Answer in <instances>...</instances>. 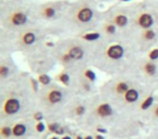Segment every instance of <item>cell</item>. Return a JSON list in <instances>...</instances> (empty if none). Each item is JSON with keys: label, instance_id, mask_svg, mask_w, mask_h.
I'll return each mask as SVG.
<instances>
[{"label": "cell", "instance_id": "1", "mask_svg": "<svg viewBox=\"0 0 158 139\" xmlns=\"http://www.w3.org/2000/svg\"><path fill=\"white\" fill-rule=\"evenodd\" d=\"M19 110H20V102L16 99H9L3 106V111L8 115L15 114Z\"/></svg>", "mask_w": 158, "mask_h": 139}, {"label": "cell", "instance_id": "2", "mask_svg": "<svg viewBox=\"0 0 158 139\" xmlns=\"http://www.w3.org/2000/svg\"><path fill=\"white\" fill-rule=\"evenodd\" d=\"M107 54L110 59L118 60L123 55V49L121 48L120 46H118V45H115V46H112L110 49H108Z\"/></svg>", "mask_w": 158, "mask_h": 139}, {"label": "cell", "instance_id": "3", "mask_svg": "<svg viewBox=\"0 0 158 139\" xmlns=\"http://www.w3.org/2000/svg\"><path fill=\"white\" fill-rule=\"evenodd\" d=\"M97 114L99 115L100 117H103V119L104 117H108L113 114V109L110 108V104L103 103L97 108Z\"/></svg>", "mask_w": 158, "mask_h": 139}, {"label": "cell", "instance_id": "4", "mask_svg": "<svg viewBox=\"0 0 158 139\" xmlns=\"http://www.w3.org/2000/svg\"><path fill=\"white\" fill-rule=\"evenodd\" d=\"M77 16H78V20L80 21V22H84V23L89 22V21L91 20V18H92V11H91L89 8H82V9L78 12Z\"/></svg>", "mask_w": 158, "mask_h": 139}, {"label": "cell", "instance_id": "5", "mask_svg": "<svg viewBox=\"0 0 158 139\" xmlns=\"http://www.w3.org/2000/svg\"><path fill=\"white\" fill-rule=\"evenodd\" d=\"M153 18H152L151 14H142V15L140 16V19H139V24H140L141 27H143V28H148V27H151L152 25H153Z\"/></svg>", "mask_w": 158, "mask_h": 139}, {"label": "cell", "instance_id": "6", "mask_svg": "<svg viewBox=\"0 0 158 139\" xmlns=\"http://www.w3.org/2000/svg\"><path fill=\"white\" fill-rule=\"evenodd\" d=\"M67 54L69 55V58L72 60H79L81 59L82 55H84V51H82L81 48H79V47H73V48L69 49Z\"/></svg>", "mask_w": 158, "mask_h": 139}, {"label": "cell", "instance_id": "7", "mask_svg": "<svg viewBox=\"0 0 158 139\" xmlns=\"http://www.w3.org/2000/svg\"><path fill=\"white\" fill-rule=\"evenodd\" d=\"M27 20V16L25 13L22 12H18V13H14L12 15V23L14 25H23Z\"/></svg>", "mask_w": 158, "mask_h": 139}, {"label": "cell", "instance_id": "8", "mask_svg": "<svg viewBox=\"0 0 158 139\" xmlns=\"http://www.w3.org/2000/svg\"><path fill=\"white\" fill-rule=\"evenodd\" d=\"M12 134H13V136L15 137H21V136H24L25 134H26V126L24 125V124H15L14 125V127L12 128Z\"/></svg>", "mask_w": 158, "mask_h": 139}, {"label": "cell", "instance_id": "9", "mask_svg": "<svg viewBox=\"0 0 158 139\" xmlns=\"http://www.w3.org/2000/svg\"><path fill=\"white\" fill-rule=\"evenodd\" d=\"M139 98V93L135 89H129L125 93V99L127 102H135Z\"/></svg>", "mask_w": 158, "mask_h": 139}, {"label": "cell", "instance_id": "10", "mask_svg": "<svg viewBox=\"0 0 158 139\" xmlns=\"http://www.w3.org/2000/svg\"><path fill=\"white\" fill-rule=\"evenodd\" d=\"M62 100V93L59 90H52L49 93V101L51 103H57Z\"/></svg>", "mask_w": 158, "mask_h": 139}, {"label": "cell", "instance_id": "11", "mask_svg": "<svg viewBox=\"0 0 158 139\" xmlns=\"http://www.w3.org/2000/svg\"><path fill=\"white\" fill-rule=\"evenodd\" d=\"M114 23L116 25H118V26H125L128 23V19L126 15L119 14V15H116V18H115V20H114Z\"/></svg>", "mask_w": 158, "mask_h": 139}, {"label": "cell", "instance_id": "12", "mask_svg": "<svg viewBox=\"0 0 158 139\" xmlns=\"http://www.w3.org/2000/svg\"><path fill=\"white\" fill-rule=\"evenodd\" d=\"M0 134H1L2 138H9L12 134V129L10 127H8V126H2L1 130H0Z\"/></svg>", "mask_w": 158, "mask_h": 139}, {"label": "cell", "instance_id": "13", "mask_svg": "<svg viewBox=\"0 0 158 139\" xmlns=\"http://www.w3.org/2000/svg\"><path fill=\"white\" fill-rule=\"evenodd\" d=\"M23 41L26 45H31L35 41V35H34L33 33H27L26 35H24V37H23Z\"/></svg>", "mask_w": 158, "mask_h": 139}, {"label": "cell", "instance_id": "14", "mask_svg": "<svg viewBox=\"0 0 158 139\" xmlns=\"http://www.w3.org/2000/svg\"><path fill=\"white\" fill-rule=\"evenodd\" d=\"M54 14H55V10L51 7L44 8V11H42V15H44V18H52Z\"/></svg>", "mask_w": 158, "mask_h": 139}, {"label": "cell", "instance_id": "15", "mask_svg": "<svg viewBox=\"0 0 158 139\" xmlns=\"http://www.w3.org/2000/svg\"><path fill=\"white\" fill-rule=\"evenodd\" d=\"M145 71L148 75H154L156 73V65H154L153 63H147L145 65Z\"/></svg>", "mask_w": 158, "mask_h": 139}, {"label": "cell", "instance_id": "16", "mask_svg": "<svg viewBox=\"0 0 158 139\" xmlns=\"http://www.w3.org/2000/svg\"><path fill=\"white\" fill-rule=\"evenodd\" d=\"M104 29H105V33L106 34H114L115 31H116V28H115V26L113 24H106L105 26H104Z\"/></svg>", "mask_w": 158, "mask_h": 139}, {"label": "cell", "instance_id": "17", "mask_svg": "<svg viewBox=\"0 0 158 139\" xmlns=\"http://www.w3.org/2000/svg\"><path fill=\"white\" fill-rule=\"evenodd\" d=\"M84 38L86 40H90V41H92V40H95V39H98V38H99V34H95V33L87 34V35L84 36Z\"/></svg>", "mask_w": 158, "mask_h": 139}, {"label": "cell", "instance_id": "18", "mask_svg": "<svg viewBox=\"0 0 158 139\" xmlns=\"http://www.w3.org/2000/svg\"><path fill=\"white\" fill-rule=\"evenodd\" d=\"M8 74H9V68L7 66L2 65L0 67V75H1V77H7Z\"/></svg>", "mask_w": 158, "mask_h": 139}, {"label": "cell", "instance_id": "19", "mask_svg": "<svg viewBox=\"0 0 158 139\" xmlns=\"http://www.w3.org/2000/svg\"><path fill=\"white\" fill-rule=\"evenodd\" d=\"M60 80L65 85H67L68 82H69V76L67 74H62V75H60Z\"/></svg>", "mask_w": 158, "mask_h": 139}, {"label": "cell", "instance_id": "20", "mask_svg": "<svg viewBox=\"0 0 158 139\" xmlns=\"http://www.w3.org/2000/svg\"><path fill=\"white\" fill-rule=\"evenodd\" d=\"M39 80H40V82H41V84H44V85H48L49 83H50V78L47 75H41Z\"/></svg>", "mask_w": 158, "mask_h": 139}, {"label": "cell", "instance_id": "21", "mask_svg": "<svg viewBox=\"0 0 158 139\" xmlns=\"http://www.w3.org/2000/svg\"><path fill=\"white\" fill-rule=\"evenodd\" d=\"M152 102H153V98H152V97H149L148 99H147V100H145V101H144V103L142 104V109H147V108H148V106L152 104Z\"/></svg>", "mask_w": 158, "mask_h": 139}, {"label": "cell", "instance_id": "22", "mask_svg": "<svg viewBox=\"0 0 158 139\" xmlns=\"http://www.w3.org/2000/svg\"><path fill=\"white\" fill-rule=\"evenodd\" d=\"M149 58H151V60L158 59V49H155V50L152 51V52L149 53Z\"/></svg>", "mask_w": 158, "mask_h": 139}, {"label": "cell", "instance_id": "23", "mask_svg": "<svg viewBox=\"0 0 158 139\" xmlns=\"http://www.w3.org/2000/svg\"><path fill=\"white\" fill-rule=\"evenodd\" d=\"M154 37H155V33L153 31H147L145 33V38H147V39H153Z\"/></svg>", "mask_w": 158, "mask_h": 139}, {"label": "cell", "instance_id": "24", "mask_svg": "<svg viewBox=\"0 0 158 139\" xmlns=\"http://www.w3.org/2000/svg\"><path fill=\"white\" fill-rule=\"evenodd\" d=\"M86 76L89 78V80H95L94 73H93V72H91V71H87L86 72Z\"/></svg>", "mask_w": 158, "mask_h": 139}, {"label": "cell", "instance_id": "25", "mask_svg": "<svg viewBox=\"0 0 158 139\" xmlns=\"http://www.w3.org/2000/svg\"><path fill=\"white\" fill-rule=\"evenodd\" d=\"M36 127H37V130H38V132H42V130L44 129V125L42 123H38Z\"/></svg>", "mask_w": 158, "mask_h": 139}, {"label": "cell", "instance_id": "26", "mask_svg": "<svg viewBox=\"0 0 158 139\" xmlns=\"http://www.w3.org/2000/svg\"><path fill=\"white\" fill-rule=\"evenodd\" d=\"M153 115H154V117H155V119H158V106H156V108L154 109Z\"/></svg>", "mask_w": 158, "mask_h": 139}, {"label": "cell", "instance_id": "27", "mask_svg": "<svg viewBox=\"0 0 158 139\" xmlns=\"http://www.w3.org/2000/svg\"><path fill=\"white\" fill-rule=\"evenodd\" d=\"M35 119H37V121H41V119H42V114H41V113H37V114H35Z\"/></svg>", "mask_w": 158, "mask_h": 139}, {"label": "cell", "instance_id": "28", "mask_svg": "<svg viewBox=\"0 0 158 139\" xmlns=\"http://www.w3.org/2000/svg\"><path fill=\"white\" fill-rule=\"evenodd\" d=\"M64 139H70V138H69V137H65Z\"/></svg>", "mask_w": 158, "mask_h": 139}, {"label": "cell", "instance_id": "29", "mask_svg": "<svg viewBox=\"0 0 158 139\" xmlns=\"http://www.w3.org/2000/svg\"><path fill=\"white\" fill-rule=\"evenodd\" d=\"M86 139H92V138H91V137H87Z\"/></svg>", "mask_w": 158, "mask_h": 139}, {"label": "cell", "instance_id": "30", "mask_svg": "<svg viewBox=\"0 0 158 139\" xmlns=\"http://www.w3.org/2000/svg\"><path fill=\"white\" fill-rule=\"evenodd\" d=\"M52 139H56V138H55V137H53V138Z\"/></svg>", "mask_w": 158, "mask_h": 139}]
</instances>
